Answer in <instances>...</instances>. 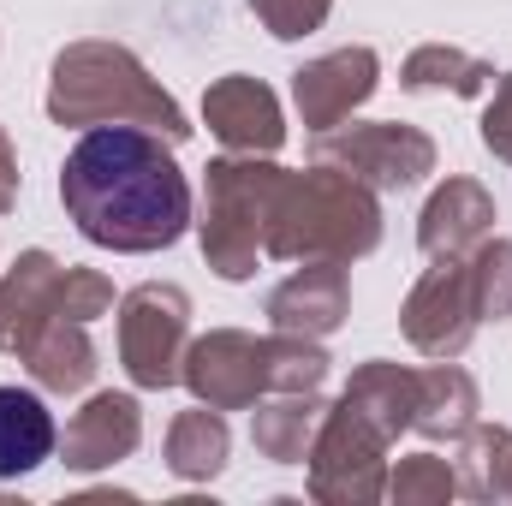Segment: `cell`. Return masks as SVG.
Wrapping results in <instances>:
<instances>
[{"label":"cell","instance_id":"6da1fadb","mask_svg":"<svg viewBox=\"0 0 512 506\" xmlns=\"http://www.w3.org/2000/svg\"><path fill=\"white\" fill-rule=\"evenodd\" d=\"M60 203L102 251H167L191 227V185L173 143L143 126H96L60 167Z\"/></svg>","mask_w":512,"mask_h":506},{"label":"cell","instance_id":"7a4b0ae2","mask_svg":"<svg viewBox=\"0 0 512 506\" xmlns=\"http://www.w3.org/2000/svg\"><path fill=\"white\" fill-rule=\"evenodd\" d=\"M48 120L72 131L96 126H143L167 143H185V108L149 78V66L126 42H72L54 54L48 72Z\"/></svg>","mask_w":512,"mask_h":506},{"label":"cell","instance_id":"3957f363","mask_svg":"<svg viewBox=\"0 0 512 506\" xmlns=\"http://www.w3.org/2000/svg\"><path fill=\"white\" fill-rule=\"evenodd\" d=\"M382 245V203L364 179L310 161L304 173L280 179L274 221H268V251L280 262H358Z\"/></svg>","mask_w":512,"mask_h":506},{"label":"cell","instance_id":"277c9868","mask_svg":"<svg viewBox=\"0 0 512 506\" xmlns=\"http://www.w3.org/2000/svg\"><path fill=\"white\" fill-rule=\"evenodd\" d=\"M286 167H274L268 155H221L203 173V262L221 280H251L262 251H268V221H274V197H280Z\"/></svg>","mask_w":512,"mask_h":506},{"label":"cell","instance_id":"5b68a950","mask_svg":"<svg viewBox=\"0 0 512 506\" xmlns=\"http://www.w3.org/2000/svg\"><path fill=\"white\" fill-rule=\"evenodd\" d=\"M191 346V298L167 280H143L120 298V364H126L131 387L161 393L179 381Z\"/></svg>","mask_w":512,"mask_h":506},{"label":"cell","instance_id":"8992f818","mask_svg":"<svg viewBox=\"0 0 512 506\" xmlns=\"http://www.w3.org/2000/svg\"><path fill=\"white\" fill-rule=\"evenodd\" d=\"M387 441L352 405H328L310 441V495L322 506H370L387 495Z\"/></svg>","mask_w":512,"mask_h":506},{"label":"cell","instance_id":"52a82bcc","mask_svg":"<svg viewBox=\"0 0 512 506\" xmlns=\"http://www.w3.org/2000/svg\"><path fill=\"white\" fill-rule=\"evenodd\" d=\"M316 161L364 179L370 191H411L435 173V137L399 120H364V126L316 131Z\"/></svg>","mask_w":512,"mask_h":506},{"label":"cell","instance_id":"ba28073f","mask_svg":"<svg viewBox=\"0 0 512 506\" xmlns=\"http://www.w3.org/2000/svg\"><path fill=\"white\" fill-rule=\"evenodd\" d=\"M399 328L423 358H459L477 340V304H471L465 256H435V268L417 274V286L405 292Z\"/></svg>","mask_w":512,"mask_h":506},{"label":"cell","instance_id":"9c48e42d","mask_svg":"<svg viewBox=\"0 0 512 506\" xmlns=\"http://www.w3.org/2000/svg\"><path fill=\"white\" fill-rule=\"evenodd\" d=\"M179 381L191 387L197 405L245 411V405H256L268 393V381H262V340L245 334V328H215V334L185 346Z\"/></svg>","mask_w":512,"mask_h":506},{"label":"cell","instance_id":"30bf717a","mask_svg":"<svg viewBox=\"0 0 512 506\" xmlns=\"http://www.w3.org/2000/svg\"><path fill=\"white\" fill-rule=\"evenodd\" d=\"M376 84H382V60H376V48L358 42V48H334L322 60H304L292 72V102H298L310 131H328L352 120L376 96Z\"/></svg>","mask_w":512,"mask_h":506},{"label":"cell","instance_id":"8fae6325","mask_svg":"<svg viewBox=\"0 0 512 506\" xmlns=\"http://www.w3.org/2000/svg\"><path fill=\"white\" fill-rule=\"evenodd\" d=\"M203 126L215 131L233 155H274L286 143V120H280V102L262 78H215L203 90Z\"/></svg>","mask_w":512,"mask_h":506},{"label":"cell","instance_id":"7c38bea8","mask_svg":"<svg viewBox=\"0 0 512 506\" xmlns=\"http://www.w3.org/2000/svg\"><path fill=\"white\" fill-rule=\"evenodd\" d=\"M137 441H143V405L108 387L72 411V423L60 435V459H66V471H108L137 453Z\"/></svg>","mask_w":512,"mask_h":506},{"label":"cell","instance_id":"4fadbf2b","mask_svg":"<svg viewBox=\"0 0 512 506\" xmlns=\"http://www.w3.org/2000/svg\"><path fill=\"white\" fill-rule=\"evenodd\" d=\"M352 310V280L346 262H304L298 274H286L268 292V322L274 334H304V340H328Z\"/></svg>","mask_w":512,"mask_h":506},{"label":"cell","instance_id":"5bb4252c","mask_svg":"<svg viewBox=\"0 0 512 506\" xmlns=\"http://www.w3.org/2000/svg\"><path fill=\"white\" fill-rule=\"evenodd\" d=\"M60 280L66 262H54L48 251H24L0 274V352L24 358V346L60 316Z\"/></svg>","mask_w":512,"mask_h":506},{"label":"cell","instance_id":"9a60e30c","mask_svg":"<svg viewBox=\"0 0 512 506\" xmlns=\"http://www.w3.org/2000/svg\"><path fill=\"white\" fill-rule=\"evenodd\" d=\"M495 233V197L477 179H447L429 191L417 215V245L423 256H471Z\"/></svg>","mask_w":512,"mask_h":506},{"label":"cell","instance_id":"2e32d148","mask_svg":"<svg viewBox=\"0 0 512 506\" xmlns=\"http://www.w3.org/2000/svg\"><path fill=\"white\" fill-rule=\"evenodd\" d=\"M322 417H328L322 387H316V393H268V399H256V411H251L256 453L274 459V465H304V459H310V441H316V429H322Z\"/></svg>","mask_w":512,"mask_h":506},{"label":"cell","instance_id":"e0dca14e","mask_svg":"<svg viewBox=\"0 0 512 506\" xmlns=\"http://www.w3.org/2000/svg\"><path fill=\"white\" fill-rule=\"evenodd\" d=\"M477 411H483V393L453 358H435L429 370H417V417H411V429L423 441H459L477 423Z\"/></svg>","mask_w":512,"mask_h":506},{"label":"cell","instance_id":"ac0fdd59","mask_svg":"<svg viewBox=\"0 0 512 506\" xmlns=\"http://www.w3.org/2000/svg\"><path fill=\"white\" fill-rule=\"evenodd\" d=\"M24 370L36 376L42 393H84V387L96 381V340H90V322L54 316V322L24 346Z\"/></svg>","mask_w":512,"mask_h":506},{"label":"cell","instance_id":"d6986e66","mask_svg":"<svg viewBox=\"0 0 512 506\" xmlns=\"http://www.w3.org/2000/svg\"><path fill=\"white\" fill-rule=\"evenodd\" d=\"M54 447H60V429H54L42 393L0 387V483L6 477H30L36 465H48Z\"/></svg>","mask_w":512,"mask_h":506},{"label":"cell","instance_id":"ffe728a7","mask_svg":"<svg viewBox=\"0 0 512 506\" xmlns=\"http://www.w3.org/2000/svg\"><path fill=\"white\" fill-rule=\"evenodd\" d=\"M340 405H352L364 423L382 429L387 441H399V435L411 429V417H417V370H399V364H387V358H370V364L352 370Z\"/></svg>","mask_w":512,"mask_h":506},{"label":"cell","instance_id":"44dd1931","mask_svg":"<svg viewBox=\"0 0 512 506\" xmlns=\"http://www.w3.org/2000/svg\"><path fill=\"white\" fill-rule=\"evenodd\" d=\"M227 453H233V435H227V417L215 405L179 411L167 423V471L179 483H215L227 471Z\"/></svg>","mask_w":512,"mask_h":506},{"label":"cell","instance_id":"7402d4cb","mask_svg":"<svg viewBox=\"0 0 512 506\" xmlns=\"http://www.w3.org/2000/svg\"><path fill=\"white\" fill-rule=\"evenodd\" d=\"M399 84L417 90V96H435V90H447V96H489L495 90V66L465 54V48H453V42H423V48L405 54Z\"/></svg>","mask_w":512,"mask_h":506},{"label":"cell","instance_id":"603a6c76","mask_svg":"<svg viewBox=\"0 0 512 506\" xmlns=\"http://www.w3.org/2000/svg\"><path fill=\"white\" fill-rule=\"evenodd\" d=\"M453 477H459V495H471V501H507L512 429H501V423H471L453 441Z\"/></svg>","mask_w":512,"mask_h":506},{"label":"cell","instance_id":"cb8c5ba5","mask_svg":"<svg viewBox=\"0 0 512 506\" xmlns=\"http://www.w3.org/2000/svg\"><path fill=\"white\" fill-rule=\"evenodd\" d=\"M262 381H268V393H316V387L328 381V352H322V340L268 334V340H262Z\"/></svg>","mask_w":512,"mask_h":506},{"label":"cell","instance_id":"d4e9b609","mask_svg":"<svg viewBox=\"0 0 512 506\" xmlns=\"http://www.w3.org/2000/svg\"><path fill=\"white\" fill-rule=\"evenodd\" d=\"M465 274H471L477 322H501V316H512V239H483L477 251L465 256Z\"/></svg>","mask_w":512,"mask_h":506},{"label":"cell","instance_id":"484cf974","mask_svg":"<svg viewBox=\"0 0 512 506\" xmlns=\"http://www.w3.org/2000/svg\"><path fill=\"white\" fill-rule=\"evenodd\" d=\"M453 495H459V477H453V459H441V453H411L387 471L393 506H447Z\"/></svg>","mask_w":512,"mask_h":506},{"label":"cell","instance_id":"4316f807","mask_svg":"<svg viewBox=\"0 0 512 506\" xmlns=\"http://www.w3.org/2000/svg\"><path fill=\"white\" fill-rule=\"evenodd\" d=\"M114 310V280L102 268H72L66 262V280H60V316L72 322H96Z\"/></svg>","mask_w":512,"mask_h":506},{"label":"cell","instance_id":"83f0119b","mask_svg":"<svg viewBox=\"0 0 512 506\" xmlns=\"http://www.w3.org/2000/svg\"><path fill=\"white\" fill-rule=\"evenodd\" d=\"M251 12L262 18V30H268V36L298 42V36H310V30H322V24H328L334 0H251Z\"/></svg>","mask_w":512,"mask_h":506},{"label":"cell","instance_id":"f1b7e54d","mask_svg":"<svg viewBox=\"0 0 512 506\" xmlns=\"http://www.w3.org/2000/svg\"><path fill=\"white\" fill-rule=\"evenodd\" d=\"M483 149L495 155V161H507L512 167V72L507 78H495V96H489V108H483Z\"/></svg>","mask_w":512,"mask_h":506},{"label":"cell","instance_id":"f546056e","mask_svg":"<svg viewBox=\"0 0 512 506\" xmlns=\"http://www.w3.org/2000/svg\"><path fill=\"white\" fill-rule=\"evenodd\" d=\"M18 203V155H12V137L0 126V215Z\"/></svg>","mask_w":512,"mask_h":506},{"label":"cell","instance_id":"4dcf8cb0","mask_svg":"<svg viewBox=\"0 0 512 506\" xmlns=\"http://www.w3.org/2000/svg\"><path fill=\"white\" fill-rule=\"evenodd\" d=\"M507 501H512V477H507Z\"/></svg>","mask_w":512,"mask_h":506}]
</instances>
